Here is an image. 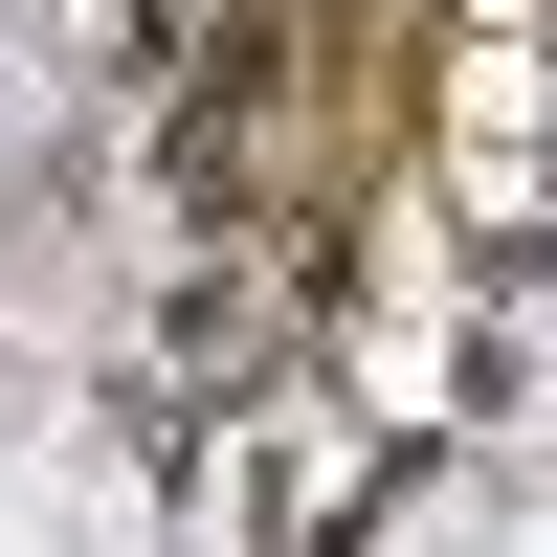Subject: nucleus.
<instances>
[{"instance_id":"f257e3e1","label":"nucleus","mask_w":557,"mask_h":557,"mask_svg":"<svg viewBox=\"0 0 557 557\" xmlns=\"http://www.w3.org/2000/svg\"><path fill=\"white\" fill-rule=\"evenodd\" d=\"M23 134H45V89H23V45H0V157H23Z\"/></svg>"}]
</instances>
